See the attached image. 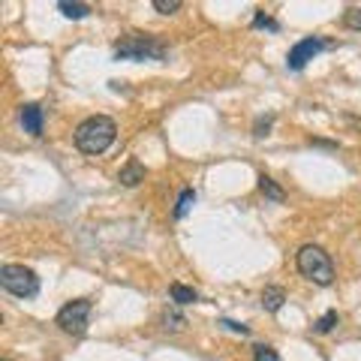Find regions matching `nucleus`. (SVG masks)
Here are the masks:
<instances>
[{"mask_svg":"<svg viewBox=\"0 0 361 361\" xmlns=\"http://www.w3.org/2000/svg\"><path fill=\"white\" fill-rule=\"evenodd\" d=\"M196 205V190H184V193L178 196V205H175V217L178 220H184L187 214H190V208Z\"/></svg>","mask_w":361,"mask_h":361,"instance_id":"12","label":"nucleus"},{"mask_svg":"<svg viewBox=\"0 0 361 361\" xmlns=\"http://www.w3.org/2000/svg\"><path fill=\"white\" fill-rule=\"evenodd\" d=\"M169 295H172L175 304H193V301H199V292L193 286H184V283H172V286H169Z\"/></svg>","mask_w":361,"mask_h":361,"instance_id":"11","label":"nucleus"},{"mask_svg":"<svg viewBox=\"0 0 361 361\" xmlns=\"http://www.w3.org/2000/svg\"><path fill=\"white\" fill-rule=\"evenodd\" d=\"M271 121H274V118H262V121H259L256 123V139H262V135H268V130H271Z\"/></svg>","mask_w":361,"mask_h":361,"instance_id":"21","label":"nucleus"},{"mask_svg":"<svg viewBox=\"0 0 361 361\" xmlns=\"http://www.w3.org/2000/svg\"><path fill=\"white\" fill-rule=\"evenodd\" d=\"M283 301H286V292L280 286H265L262 289V307L268 313H277L280 307H283Z\"/></svg>","mask_w":361,"mask_h":361,"instance_id":"9","label":"nucleus"},{"mask_svg":"<svg viewBox=\"0 0 361 361\" xmlns=\"http://www.w3.org/2000/svg\"><path fill=\"white\" fill-rule=\"evenodd\" d=\"M118 139V123L109 115H94L75 127V148L82 154H106Z\"/></svg>","mask_w":361,"mask_h":361,"instance_id":"1","label":"nucleus"},{"mask_svg":"<svg viewBox=\"0 0 361 361\" xmlns=\"http://www.w3.org/2000/svg\"><path fill=\"white\" fill-rule=\"evenodd\" d=\"M0 286L16 298H33L39 292V277L37 271L25 265H4L0 268Z\"/></svg>","mask_w":361,"mask_h":361,"instance_id":"4","label":"nucleus"},{"mask_svg":"<svg viewBox=\"0 0 361 361\" xmlns=\"http://www.w3.org/2000/svg\"><path fill=\"white\" fill-rule=\"evenodd\" d=\"M337 322H341V316H337V310H329V313H322L319 319L313 322V331H316V334H329Z\"/></svg>","mask_w":361,"mask_h":361,"instance_id":"14","label":"nucleus"},{"mask_svg":"<svg viewBox=\"0 0 361 361\" xmlns=\"http://www.w3.org/2000/svg\"><path fill=\"white\" fill-rule=\"evenodd\" d=\"M253 361H280V355H277V349H274V346L256 343V346H253Z\"/></svg>","mask_w":361,"mask_h":361,"instance_id":"15","label":"nucleus"},{"mask_svg":"<svg viewBox=\"0 0 361 361\" xmlns=\"http://www.w3.org/2000/svg\"><path fill=\"white\" fill-rule=\"evenodd\" d=\"M259 190H262L265 199H271V202H283L286 199L283 187H280L274 178H268V175H259Z\"/></svg>","mask_w":361,"mask_h":361,"instance_id":"10","label":"nucleus"},{"mask_svg":"<svg viewBox=\"0 0 361 361\" xmlns=\"http://www.w3.org/2000/svg\"><path fill=\"white\" fill-rule=\"evenodd\" d=\"M163 325H166L169 331H180V329L187 325V319H184V316H180L178 310H166V313H163Z\"/></svg>","mask_w":361,"mask_h":361,"instance_id":"16","label":"nucleus"},{"mask_svg":"<svg viewBox=\"0 0 361 361\" xmlns=\"http://www.w3.org/2000/svg\"><path fill=\"white\" fill-rule=\"evenodd\" d=\"M118 180H121L123 187H139L142 180H145V166H142L139 160H135V157H130V160H127V166L121 169Z\"/></svg>","mask_w":361,"mask_h":361,"instance_id":"8","label":"nucleus"},{"mask_svg":"<svg viewBox=\"0 0 361 361\" xmlns=\"http://www.w3.org/2000/svg\"><path fill=\"white\" fill-rule=\"evenodd\" d=\"M18 121H21V127H25V133L33 135V139H39V135H42L45 115H42V109H39L37 103H25V106H21Z\"/></svg>","mask_w":361,"mask_h":361,"instance_id":"7","label":"nucleus"},{"mask_svg":"<svg viewBox=\"0 0 361 361\" xmlns=\"http://www.w3.org/2000/svg\"><path fill=\"white\" fill-rule=\"evenodd\" d=\"M253 27H265V30H280V25L271 16H265V13H256L253 16Z\"/></svg>","mask_w":361,"mask_h":361,"instance_id":"19","label":"nucleus"},{"mask_svg":"<svg viewBox=\"0 0 361 361\" xmlns=\"http://www.w3.org/2000/svg\"><path fill=\"white\" fill-rule=\"evenodd\" d=\"M166 58V45L154 37H139L130 33L115 45V61H163Z\"/></svg>","mask_w":361,"mask_h":361,"instance_id":"3","label":"nucleus"},{"mask_svg":"<svg viewBox=\"0 0 361 361\" xmlns=\"http://www.w3.org/2000/svg\"><path fill=\"white\" fill-rule=\"evenodd\" d=\"M295 265H298V274L307 277L316 286L334 283V262L319 244H301L295 253Z\"/></svg>","mask_w":361,"mask_h":361,"instance_id":"2","label":"nucleus"},{"mask_svg":"<svg viewBox=\"0 0 361 361\" xmlns=\"http://www.w3.org/2000/svg\"><path fill=\"white\" fill-rule=\"evenodd\" d=\"M220 325L223 329H229V331H235V334H250V329H247V325H241V322H232V319H220Z\"/></svg>","mask_w":361,"mask_h":361,"instance_id":"20","label":"nucleus"},{"mask_svg":"<svg viewBox=\"0 0 361 361\" xmlns=\"http://www.w3.org/2000/svg\"><path fill=\"white\" fill-rule=\"evenodd\" d=\"M90 310H94V304L87 298H75L70 304H63L58 310V325L61 331L73 334V337H82L87 331V322H90Z\"/></svg>","mask_w":361,"mask_h":361,"instance_id":"5","label":"nucleus"},{"mask_svg":"<svg viewBox=\"0 0 361 361\" xmlns=\"http://www.w3.org/2000/svg\"><path fill=\"white\" fill-rule=\"evenodd\" d=\"M58 9L66 18H87L90 16V6L87 4H70V0H61Z\"/></svg>","mask_w":361,"mask_h":361,"instance_id":"13","label":"nucleus"},{"mask_svg":"<svg viewBox=\"0 0 361 361\" xmlns=\"http://www.w3.org/2000/svg\"><path fill=\"white\" fill-rule=\"evenodd\" d=\"M325 49H329V42L319 39V37L301 39V42H295V45L289 49V54H286V66H289L292 73H298V70H304V66H307L319 51H325Z\"/></svg>","mask_w":361,"mask_h":361,"instance_id":"6","label":"nucleus"},{"mask_svg":"<svg viewBox=\"0 0 361 361\" xmlns=\"http://www.w3.org/2000/svg\"><path fill=\"white\" fill-rule=\"evenodd\" d=\"M343 25L349 30H361V9L358 6H349L346 13H343Z\"/></svg>","mask_w":361,"mask_h":361,"instance_id":"17","label":"nucleus"},{"mask_svg":"<svg viewBox=\"0 0 361 361\" xmlns=\"http://www.w3.org/2000/svg\"><path fill=\"white\" fill-rule=\"evenodd\" d=\"M154 9L157 13H163V16H172L180 9V0H154Z\"/></svg>","mask_w":361,"mask_h":361,"instance_id":"18","label":"nucleus"}]
</instances>
